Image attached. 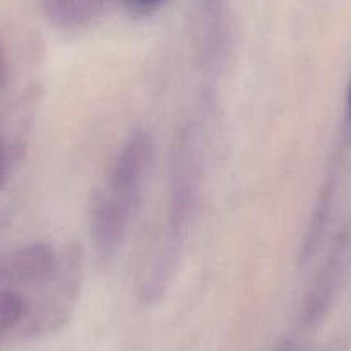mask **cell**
I'll return each mask as SVG.
<instances>
[{
	"label": "cell",
	"instance_id": "5b68a950",
	"mask_svg": "<svg viewBox=\"0 0 351 351\" xmlns=\"http://www.w3.org/2000/svg\"><path fill=\"white\" fill-rule=\"evenodd\" d=\"M107 0H43L50 23L64 29L81 28L95 18Z\"/></svg>",
	"mask_w": 351,
	"mask_h": 351
},
{
	"label": "cell",
	"instance_id": "8fae6325",
	"mask_svg": "<svg viewBox=\"0 0 351 351\" xmlns=\"http://www.w3.org/2000/svg\"><path fill=\"white\" fill-rule=\"evenodd\" d=\"M348 110H350V119H351V83L348 88Z\"/></svg>",
	"mask_w": 351,
	"mask_h": 351
},
{
	"label": "cell",
	"instance_id": "52a82bcc",
	"mask_svg": "<svg viewBox=\"0 0 351 351\" xmlns=\"http://www.w3.org/2000/svg\"><path fill=\"white\" fill-rule=\"evenodd\" d=\"M167 0H124L128 11L133 16H150L164 8Z\"/></svg>",
	"mask_w": 351,
	"mask_h": 351
},
{
	"label": "cell",
	"instance_id": "7a4b0ae2",
	"mask_svg": "<svg viewBox=\"0 0 351 351\" xmlns=\"http://www.w3.org/2000/svg\"><path fill=\"white\" fill-rule=\"evenodd\" d=\"M202 131L198 123L190 124L181 134L172 164L171 197L167 212V248L174 253L178 243L186 234V229L197 212L202 186Z\"/></svg>",
	"mask_w": 351,
	"mask_h": 351
},
{
	"label": "cell",
	"instance_id": "ba28073f",
	"mask_svg": "<svg viewBox=\"0 0 351 351\" xmlns=\"http://www.w3.org/2000/svg\"><path fill=\"white\" fill-rule=\"evenodd\" d=\"M8 167H9L8 148H5L4 141L0 140V190L4 188L5 180H8Z\"/></svg>",
	"mask_w": 351,
	"mask_h": 351
},
{
	"label": "cell",
	"instance_id": "3957f363",
	"mask_svg": "<svg viewBox=\"0 0 351 351\" xmlns=\"http://www.w3.org/2000/svg\"><path fill=\"white\" fill-rule=\"evenodd\" d=\"M229 12L226 0H202L197 23V45L202 66L217 73L229 57Z\"/></svg>",
	"mask_w": 351,
	"mask_h": 351
},
{
	"label": "cell",
	"instance_id": "30bf717a",
	"mask_svg": "<svg viewBox=\"0 0 351 351\" xmlns=\"http://www.w3.org/2000/svg\"><path fill=\"white\" fill-rule=\"evenodd\" d=\"M278 351H302V348L296 343H293V341H288V343H285L282 346H279Z\"/></svg>",
	"mask_w": 351,
	"mask_h": 351
},
{
	"label": "cell",
	"instance_id": "6da1fadb",
	"mask_svg": "<svg viewBox=\"0 0 351 351\" xmlns=\"http://www.w3.org/2000/svg\"><path fill=\"white\" fill-rule=\"evenodd\" d=\"M154 158L147 131H134L114 160L109 178L95 193L90 210V234L97 255L112 258L126 238L133 210L143 191Z\"/></svg>",
	"mask_w": 351,
	"mask_h": 351
},
{
	"label": "cell",
	"instance_id": "9c48e42d",
	"mask_svg": "<svg viewBox=\"0 0 351 351\" xmlns=\"http://www.w3.org/2000/svg\"><path fill=\"white\" fill-rule=\"evenodd\" d=\"M8 57H5V50L2 42H0V90L4 88L5 81H8Z\"/></svg>",
	"mask_w": 351,
	"mask_h": 351
},
{
	"label": "cell",
	"instance_id": "277c9868",
	"mask_svg": "<svg viewBox=\"0 0 351 351\" xmlns=\"http://www.w3.org/2000/svg\"><path fill=\"white\" fill-rule=\"evenodd\" d=\"M57 271L56 252L47 243H29L0 258V281L11 286H36L50 281Z\"/></svg>",
	"mask_w": 351,
	"mask_h": 351
},
{
	"label": "cell",
	"instance_id": "8992f818",
	"mask_svg": "<svg viewBox=\"0 0 351 351\" xmlns=\"http://www.w3.org/2000/svg\"><path fill=\"white\" fill-rule=\"evenodd\" d=\"M26 313L23 295L11 288H0V344L18 327Z\"/></svg>",
	"mask_w": 351,
	"mask_h": 351
}]
</instances>
